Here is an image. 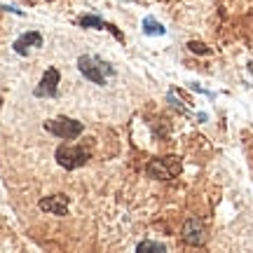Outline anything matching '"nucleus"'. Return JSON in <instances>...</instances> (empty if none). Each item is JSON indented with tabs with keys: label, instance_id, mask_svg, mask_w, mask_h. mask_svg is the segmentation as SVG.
I'll return each instance as SVG.
<instances>
[{
	"label": "nucleus",
	"instance_id": "f257e3e1",
	"mask_svg": "<svg viewBox=\"0 0 253 253\" xmlns=\"http://www.w3.org/2000/svg\"><path fill=\"white\" fill-rule=\"evenodd\" d=\"M78 68H80L82 78H87L89 82L99 84V87H106L110 75H115V68L106 63L101 56H91V54H82L78 59Z\"/></svg>",
	"mask_w": 253,
	"mask_h": 253
},
{
	"label": "nucleus",
	"instance_id": "f03ea898",
	"mask_svg": "<svg viewBox=\"0 0 253 253\" xmlns=\"http://www.w3.org/2000/svg\"><path fill=\"white\" fill-rule=\"evenodd\" d=\"M56 162L61 164L63 169H80L84 164L89 162L91 153L84 148V145H68V143H61L56 148Z\"/></svg>",
	"mask_w": 253,
	"mask_h": 253
},
{
	"label": "nucleus",
	"instance_id": "7ed1b4c3",
	"mask_svg": "<svg viewBox=\"0 0 253 253\" xmlns=\"http://www.w3.org/2000/svg\"><path fill=\"white\" fill-rule=\"evenodd\" d=\"M183 171V162L181 157H160V160H153L148 164V173L157 178V181H171L178 173Z\"/></svg>",
	"mask_w": 253,
	"mask_h": 253
},
{
	"label": "nucleus",
	"instance_id": "20e7f679",
	"mask_svg": "<svg viewBox=\"0 0 253 253\" xmlns=\"http://www.w3.org/2000/svg\"><path fill=\"white\" fill-rule=\"evenodd\" d=\"M45 129L52 136L63 138V141H73V138H78V136L84 131V125L78 122V120H71V118H54V120H47Z\"/></svg>",
	"mask_w": 253,
	"mask_h": 253
},
{
	"label": "nucleus",
	"instance_id": "39448f33",
	"mask_svg": "<svg viewBox=\"0 0 253 253\" xmlns=\"http://www.w3.org/2000/svg\"><path fill=\"white\" fill-rule=\"evenodd\" d=\"M59 80H61V73H59V68L49 66V68L42 73L40 84L33 89V94H36L38 99H54L56 91H59Z\"/></svg>",
	"mask_w": 253,
	"mask_h": 253
},
{
	"label": "nucleus",
	"instance_id": "423d86ee",
	"mask_svg": "<svg viewBox=\"0 0 253 253\" xmlns=\"http://www.w3.org/2000/svg\"><path fill=\"white\" fill-rule=\"evenodd\" d=\"M183 242L190 246H204L207 244V225L199 218H188L183 225Z\"/></svg>",
	"mask_w": 253,
	"mask_h": 253
},
{
	"label": "nucleus",
	"instance_id": "0eeeda50",
	"mask_svg": "<svg viewBox=\"0 0 253 253\" xmlns=\"http://www.w3.org/2000/svg\"><path fill=\"white\" fill-rule=\"evenodd\" d=\"M68 204H71V197L68 195H49V197H42L40 199V211H45V213H52V216H66L68 213Z\"/></svg>",
	"mask_w": 253,
	"mask_h": 253
},
{
	"label": "nucleus",
	"instance_id": "6e6552de",
	"mask_svg": "<svg viewBox=\"0 0 253 253\" xmlns=\"http://www.w3.org/2000/svg\"><path fill=\"white\" fill-rule=\"evenodd\" d=\"M12 47H14V52H17L19 56H28V49H31V47H42V36H40L38 31H28L24 36H19Z\"/></svg>",
	"mask_w": 253,
	"mask_h": 253
},
{
	"label": "nucleus",
	"instance_id": "1a4fd4ad",
	"mask_svg": "<svg viewBox=\"0 0 253 253\" xmlns=\"http://www.w3.org/2000/svg\"><path fill=\"white\" fill-rule=\"evenodd\" d=\"M78 24H80L82 28H99V31H110L113 36L118 38V40H122V33H120L118 28L113 26V24H106L101 17H96V14H84V17L78 19Z\"/></svg>",
	"mask_w": 253,
	"mask_h": 253
},
{
	"label": "nucleus",
	"instance_id": "9d476101",
	"mask_svg": "<svg viewBox=\"0 0 253 253\" xmlns=\"http://www.w3.org/2000/svg\"><path fill=\"white\" fill-rule=\"evenodd\" d=\"M143 33L145 36H167V28L153 17H145L143 19Z\"/></svg>",
	"mask_w": 253,
	"mask_h": 253
},
{
	"label": "nucleus",
	"instance_id": "9b49d317",
	"mask_svg": "<svg viewBox=\"0 0 253 253\" xmlns=\"http://www.w3.org/2000/svg\"><path fill=\"white\" fill-rule=\"evenodd\" d=\"M136 251L143 253V251H155V253H167V246L160 244V242H141L136 246Z\"/></svg>",
	"mask_w": 253,
	"mask_h": 253
},
{
	"label": "nucleus",
	"instance_id": "f8f14e48",
	"mask_svg": "<svg viewBox=\"0 0 253 253\" xmlns=\"http://www.w3.org/2000/svg\"><path fill=\"white\" fill-rule=\"evenodd\" d=\"M188 47H190V52H195V54H211V49L204 42H197V40L188 42Z\"/></svg>",
	"mask_w": 253,
	"mask_h": 253
}]
</instances>
